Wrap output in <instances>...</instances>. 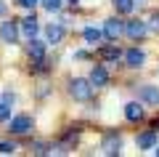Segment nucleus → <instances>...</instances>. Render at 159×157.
<instances>
[{
	"mask_svg": "<svg viewBox=\"0 0 159 157\" xmlns=\"http://www.w3.org/2000/svg\"><path fill=\"white\" fill-rule=\"evenodd\" d=\"M69 93H72L77 101H88L90 93H93V83L90 80H82V77H74L72 83H69Z\"/></svg>",
	"mask_w": 159,
	"mask_h": 157,
	"instance_id": "1",
	"label": "nucleus"
},
{
	"mask_svg": "<svg viewBox=\"0 0 159 157\" xmlns=\"http://www.w3.org/2000/svg\"><path fill=\"white\" fill-rule=\"evenodd\" d=\"M8 130H11V133H16V136L29 133V130H32V117H29V115H19V117H13L11 125H8Z\"/></svg>",
	"mask_w": 159,
	"mask_h": 157,
	"instance_id": "2",
	"label": "nucleus"
},
{
	"mask_svg": "<svg viewBox=\"0 0 159 157\" xmlns=\"http://www.w3.org/2000/svg\"><path fill=\"white\" fill-rule=\"evenodd\" d=\"M125 32H127V37H130V40H141L143 35L148 32V24L133 19V22H125Z\"/></svg>",
	"mask_w": 159,
	"mask_h": 157,
	"instance_id": "3",
	"label": "nucleus"
},
{
	"mask_svg": "<svg viewBox=\"0 0 159 157\" xmlns=\"http://www.w3.org/2000/svg\"><path fill=\"white\" fill-rule=\"evenodd\" d=\"M0 40H3V43H16V40H19L16 22H3V24H0Z\"/></svg>",
	"mask_w": 159,
	"mask_h": 157,
	"instance_id": "4",
	"label": "nucleus"
},
{
	"mask_svg": "<svg viewBox=\"0 0 159 157\" xmlns=\"http://www.w3.org/2000/svg\"><path fill=\"white\" fill-rule=\"evenodd\" d=\"M119 146H122V139H119L117 133L103 136V141H101V149L106 152V155H119Z\"/></svg>",
	"mask_w": 159,
	"mask_h": 157,
	"instance_id": "5",
	"label": "nucleus"
},
{
	"mask_svg": "<svg viewBox=\"0 0 159 157\" xmlns=\"http://www.w3.org/2000/svg\"><path fill=\"white\" fill-rule=\"evenodd\" d=\"M122 32H125V24L119 22V19H109V22L103 24V35H106L109 40H117Z\"/></svg>",
	"mask_w": 159,
	"mask_h": 157,
	"instance_id": "6",
	"label": "nucleus"
},
{
	"mask_svg": "<svg viewBox=\"0 0 159 157\" xmlns=\"http://www.w3.org/2000/svg\"><path fill=\"white\" fill-rule=\"evenodd\" d=\"M125 61H127V67L138 69V67H143V61H146V53L138 51V48H130V51L125 53Z\"/></svg>",
	"mask_w": 159,
	"mask_h": 157,
	"instance_id": "7",
	"label": "nucleus"
},
{
	"mask_svg": "<svg viewBox=\"0 0 159 157\" xmlns=\"http://www.w3.org/2000/svg\"><path fill=\"white\" fill-rule=\"evenodd\" d=\"M90 83L96 85V88H103V85L109 83V72H106V67H93V72H90Z\"/></svg>",
	"mask_w": 159,
	"mask_h": 157,
	"instance_id": "8",
	"label": "nucleus"
},
{
	"mask_svg": "<svg viewBox=\"0 0 159 157\" xmlns=\"http://www.w3.org/2000/svg\"><path fill=\"white\" fill-rule=\"evenodd\" d=\"M125 117L130 120V123H138V120H143V107L138 104V101H130V104H125Z\"/></svg>",
	"mask_w": 159,
	"mask_h": 157,
	"instance_id": "9",
	"label": "nucleus"
},
{
	"mask_svg": "<svg viewBox=\"0 0 159 157\" xmlns=\"http://www.w3.org/2000/svg\"><path fill=\"white\" fill-rule=\"evenodd\" d=\"M135 144H138V149H154L157 146V133L154 130H146V133H141L135 139Z\"/></svg>",
	"mask_w": 159,
	"mask_h": 157,
	"instance_id": "10",
	"label": "nucleus"
},
{
	"mask_svg": "<svg viewBox=\"0 0 159 157\" xmlns=\"http://www.w3.org/2000/svg\"><path fill=\"white\" fill-rule=\"evenodd\" d=\"M29 56H32V61H43L45 59V43H40V40H29Z\"/></svg>",
	"mask_w": 159,
	"mask_h": 157,
	"instance_id": "11",
	"label": "nucleus"
},
{
	"mask_svg": "<svg viewBox=\"0 0 159 157\" xmlns=\"http://www.w3.org/2000/svg\"><path fill=\"white\" fill-rule=\"evenodd\" d=\"M45 40L48 43H61L64 40V27L61 24H48L45 27Z\"/></svg>",
	"mask_w": 159,
	"mask_h": 157,
	"instance_id": "12",
	"label": "nucleus"
},
{
	"mask_svg": "<svg viewBox=\"0 0 159 157\" xmlns=\"http://www.w3.org/2000/svg\"><path fill=\"white\" fill-rule=\"evenodd\" d=\"M37 29H40V24H37V19H34V16L21 19V32H24V37H29V40H32L34 35H37Z\"/></svg>",
	"mask_w": 159,
	"mask_h": 157,
	"instance_id": "13",
	"label": "nucleus"
},
{
	"mask_svg": "<svg viewBox=\"0 0 159 157\" xmlns=\"http://www.w3.org/2000/svg\"><path fill=\"white\" fill-rule=\"evenodd\" d=\"M141 99L146 104H159V88L157 85H143L141 88Z\"/></svg>",
	"mask_w": 159,
	"mask_h": 157,
	"instance_id": "14",
	"label": "nucleus"
},
{
	"mask_svg": "<svg viewBox=\"0 0 159 157\" xmlns=\"http://www.w3.org/2000/svg\"><path fill=\"white\" fill-rule=\"evenodd\" d=\"M98 56H101L103 61H117L122 53H119L117 45H103V48H98Z\"/></svg>",
	"mask_w": 159,
	"mask_h": 157,
	"instance_id": "15",
	"label": "nucleus"
},
{
	"mask_svg": "<svg viewBox=\"0 0 159 157\" xmlns=\"http://www.w3.org/2000/svg\"><path fill=\"white\" fill-rule=\"evenodd\" d=\"M82 35H85V40H88V43H93V45L101 43V37H103V32H101V29H96V27H88Z\"/></svg>",
	"mask_w": 159,
	"mask_h": 157,
	"instance_id": "16",
	"label": "nucleus"
},
{
	"mask_svg": "<svg viewBox=\"0 0 159 157\" xmlns=\"http://www.w3.org/2000/svg\"><path fill=\"white\" fill-rule=\"evenodd\" d=\"M114 8H117L119 13H130L133 8H135V0H111Z\"/></svg>",
	"mask_w": 159,
	"mask_h": 157,
	"instance_id": "17",
	"label": "nucleus"
},
{
	"mask_svg": "<svg viewBox=\"0 0 159 157\" xmlns=\"http://www.w3.org/2000/svg\"><path fill=\"white\" fill-rule=\"evenodd\" d=\"M40 3H43V8H45V11L56 13V11H61V3H64V0H40Z\"/></svg>",
	"mask_w": 159,
	"mask_h": 157,
	"instance_id": "18",
	"label": "nucleus"
},
{
	"mask_svg": "<svg viewBox=\"0 0 159 157\" xmlns=\"http://www.w3.org/2000/svg\"><path fill=\"white\" fill-rule=\"evenodd\" d=\"M48 152H51V146L43 144V141H34L32 144V155H48Z\"/></svg>",
	"mask_w": 159,
	"mask_h": 157,
	"instance_id": "19",
	"label": "nucleus"
},
{
	"mask_svg": "<svg viewBox=\"0 0 159 157\" xmlns=\"http://www.w3.org/2000/svg\"><path fill=\"white\" fill-rule=\"evenodd\" d=\"M6 120H11V107H8V101H3L0 104V123H6Z\"/></svg>",
	"mask_w": 159,
	"mask_h": 157,
	"instance_id": "20",
	"label": "nucleus"
},
{
	"mask_svg": "<svg viewBox=\"0 0 159 157\" xmlns=\"http://www.w3.org/2000/svg\"><path fill=\"white\" fill-rule=\"evenodd\" d=\"M0 152H3V155H13V152H16V144H11V141H0Z\"/></svg>",
	"mask_w": 159,
	"mask_h": 157,
	"instance_id": "21",
	"label": "nucleus"
},
{
	"mask_svg": "<svg viewBox=\"0 0 159 157\" xmlns=\"http://www.w3.org/2000/svg\"><path fill=\"white\" fill-rule=\"evenodd\" d=\"M148 29H154V32L159 35V11L151 13V19H148Z\"/></svg>",
	"mask_w": 159,
	"mask_h": 157,
	"instance_id": "22",
	"label": "nucleus"
},
{
	"mask_svg": "<svg viewBox=\"0 0 159 157\" xmlns=\"http://www.w3.org/2000/svg\"><path fill=\"white\" fill-rule=\"evenodd\" d=\"M16 3H19L21 8H34V6L40 3V0H16Z\"/></svg>",
	"mask_w": 159,
	"mask_h": 157,
	"instance_id": "23",
	"label": "nucleus"
},
{
	"mask_svg": "<svg viewBox=\"0 0 159 157\" xmlns=\"http://www.w3.org/2000/svg\"><path fill=\"white\" fill-rule=\"evenodd\" d=\"M0 13H6V3L3 0H0Z\"/></svg>",
	"mask_w": 159,
	"mask_h": 157,
	"instance_id": "24",
	"label": "nucleus"
},
{
	"mask_svg": "<svg viewBox=\"0 0 159 157\" xmlns=\"http://www.w3.org/2000/svg\"><path fill=\"white\" fill-rule=\"evenodd\" d=\"M154 155H157V157H159V146H154Z\"/></svg>",
	"mask_w": 159,
	"mask_h": 157,
	"instance_id": "25",
	"label": "nucleus"
},
{
	"mask_svg": "<svg viewBox=\"0 0 159 157\" xmlns=\"http://www.w3.org/2000/svg\"><path fill=\"white\" fill-rule=\"evenodd\" d=\"M66 3H72V6H77V0H66Z\"/></svg>",
	"mask_w": 159,
	"mask_h": 157,
	"instance_id": "26",
	"label": "nucleus"
},
{
	"mask_svg": "<svg viewBox=\"0 0 159 157\" xmlns=\"http://www.w3.org/2000/svg\"><path fill=\"white\" fill-rule=\"evenodd\" d=\"M154 128H159V120H157V123H154Z\"/></svg>",
	"mask_w": 159,
	"mask_h": 157,
	"instance_id": "27",
	"label": "nucleus"
}]
</instances>
